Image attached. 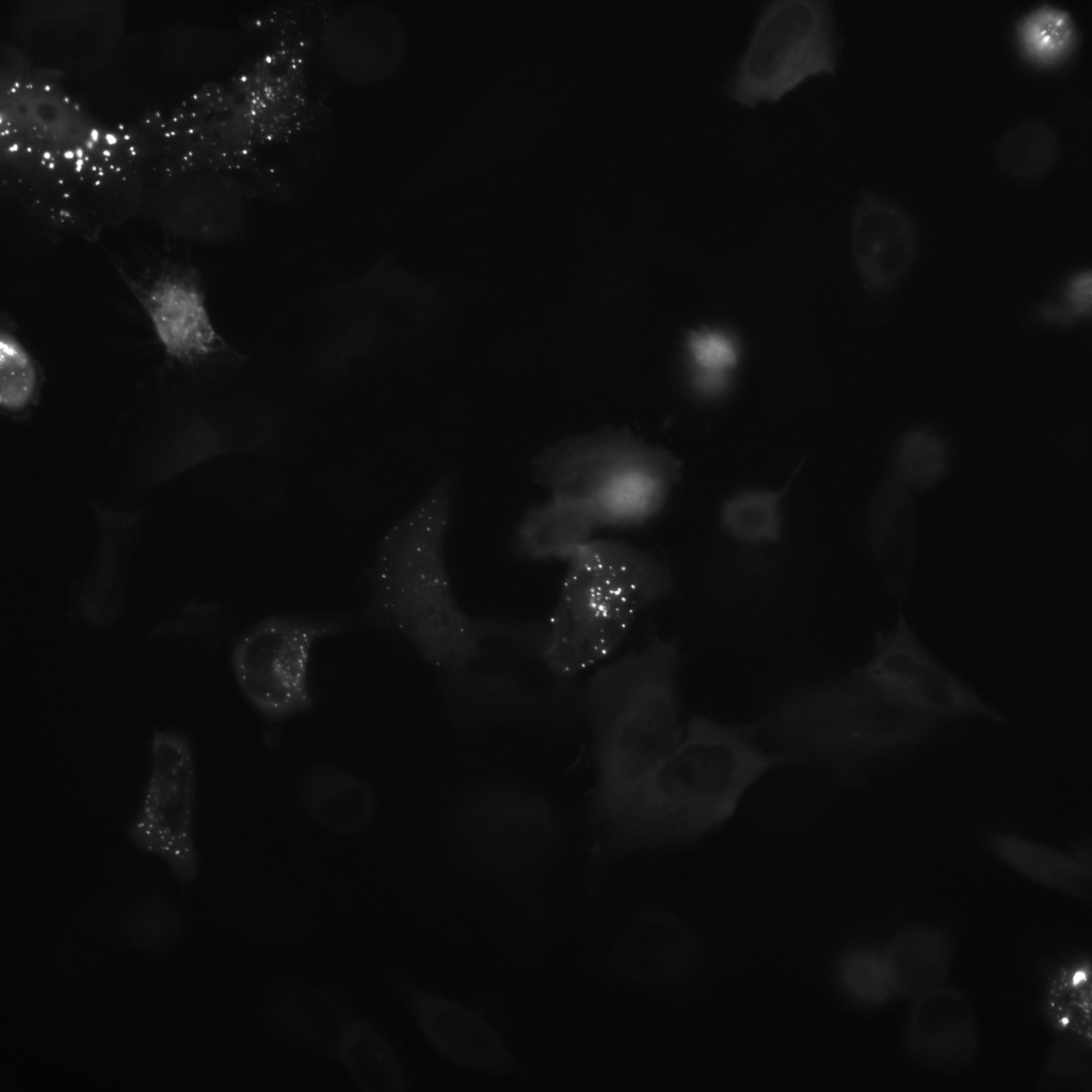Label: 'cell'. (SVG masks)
<instances>
[{
    "instance_id": "cell-1",
    "label": "cell",
    "mask_w": 1092,
    "mask_h": 1092,
    "mask_svg": "<svg viewBox=\"0 0 1092 1092\" xmlns=\"http://www.w3.org/2000/svg\"><path fill=\"white\" fill-rule=\"evenodd\" d=\"M758 723L734 725L696 714L591 849L583 894L597 899L627 855L681 846L719 829L766 772L784 764L765 748Z\"/></svg>"
},
{
    "instance_id": "cell-2",
    "label": "cell",
    "mask_w": 1092,
    "mask_h": 1092,
    "mask_svg": "<svg viewBox=\"0 0 1092 1092\" xmlns=\"http://www.w3.org/2000/svg\"><path fill=\"white\" fill-rule=\"evenodd\" d=\"M451 513V479L441 477L383 534L367 579L369 620L396 631L446 679L488 639L521 642L531 631V625L477 619L461 608L445 553Z\"/></svg>"
},
{
    "instance_id": "cell-3",
    "label": "cell",
    "mask_w": 1092,
    "mask_h": 1092,
    "mask_svg": "<svg viewBox=\"0 0 1092 1092\" xmlns=\"http://www.w3.org/2000/svg\"><path fill=\"white\" fill-rule=\"evenodd\" d=\"M680 662V641L652 633L584 689L596 760L591 817L603 832L684 735Z\"/></svg>"
},
{
    "instance_id": "cell-4",
    "label": "cell",
    "mask_w": 1092,
    "mask_h": 1092,
    "mask_svg": "<svg viewBox=\"0 0 1092 1092\" xmlns=\"http://www.w3.org/2000/svg\"><path fill=\"white\" fill-rule=\"evenodd\" d=\"M938 725L856 668L790 691L758 723L784 762L821 767L848 783L918 745Z\"/></svg>"
},
{
    "instance_id": "cell-5",
    "label": "cell",
    "mask_w": 1092,
    "mask_h": 1092,
    "mask_svg": "<svg viewBox=\"0 0 1092 1092\" xmlns=\"http://www.w3.org/2000/svg\"><path fill=\"white\" fill-rule=\"evenodd\" d=\"M566 562L537 655L572 684L612 655L638 615L671 595L675 580L660 559L624 542L594 539Z\"/></svg>"
},
{
    "instance_id": "cell-6",
    "label": "cell",
    "mask_w": 1092,
    "mask_h": 1092,
    "mask_svg": "<svg viewBox=\"0 0 1092 1092\" xmlns=\"http://www.w3.org/2000/svg\"><path fill=\"white\" fill-rule=\"evenodd\" d=\"M322 4L278 5L254 21L256 48L230 82L262 151L294 171L320 128L322 97L316 36Z\"/></svg>"
},
{
    "instance_id": "cell-7",
    "label": "cell",
    "mask_w": 1092,
    "mask_h": 1092,
    "mask_svg": "<svg viewBox=\"0 0 1092 1092\" xmlns=\"http://www.w3.org/2000/svg\"><path fill=\"white\" fill-rule=\"evenodd\" d=\"M454 825L463 868L503 904L534 921L545 919L547 870L561 838L549 801L516 785H483L464 798Z\"/></svg>"
},
{
    "instance_id": "cell-8",
    "label": "cell",
    "mask_w": 1092,
    "mask_h": 1092,
    "mask_svg": "<svg viewBox=\"0 0 1092 1092\" xmlns=\"http://www.w3.org/2000/svg\"><path fill=\"white\" fill-rule=\"evenodd\" d=\"M669 450L623 429L565 437L533 462L549 496L580 504L600 529H636L654 520L681 476Z\"/></svg>"
},
{
    "instance_id": "cell-9",
    "label": "cell",
    "mask_w": 1092,
    "mask_h": 1092,
    "mask_svg": "<svg viewBox=\"0 0 1092 1092\" xmlns=\"http://www.w3.org/2000/svg\"><path fill=\"white\" fill-rule=\"evenodd\" d=\"M839 36L829 0H770L759 10L725 95L753 109L815 76L834 75Z\"/></svg>"
},
{
    "instance_id": "cell-10",
    "label": "cell",
    "mask_w": 1092,
    "mask_h": 1092,
    "mask_svg": "<svg viewBox=\"0 0 1092 1092\" xmlns=\"http://www.w3.org/2000/svg\"><path fill=\"white\" fill-rule=\"evenodd\" d=\"M346 617L272 614L251 626L235 642L231 668L247 702L273 722L310 710L311 655L316 644L348 629Z\"/></svg>"
},
{
    "instance_id": "cell-11",
    "label": "cell",
    "mask_w": 1092,
    "mask_h": 1092,
    "mask_svg": "<svg viewBox=\"0 0 1092 1092\" xmlns=\"http://www.w3.org/2000/svg\"><path fill=\"white\" fill-rule=\"evenodd\" d=\"M194 806L195 772L189 740L179 732L157 730L143 800L127 836L142 851L163 858L181 886H188L197 872Z\"/></svg>"
},
{
    "instance_id": "cell-12",
    "label": "cell",
    "mask_w": 1092,
    "mask_h": 1092,
    "mask_svg": "<svg viewBox=\"0 0 1092 1092\" xmlns=\"http://www.w3.org/2000/svg\"><path fill=\"white\" fill-rule=\"evenodd\" d=\"M856 670L940 724L968 718L1011 722L921 644L902 612L889 630L876 633L870 657Z\"/></svg>"
},
{
    "instance_id": "cell-13",
    "label": "cell",
    "mask_w": 1092,
    "mask_h": 1092,
    "mask_svg": "<svg viewBox=\"0 0 1092 1092\" xmlns=\"http://www.w3.org/2000/svg\"><path fill=\"white\" fill-rule=\"evenodd\" d=\"M387 984L427 1042L450 1064L493 1076L526 1072L501 1030L481 1008L423 989L397 971L387 974Z\"/></svg>"
},
{
    "instance_id": "cell-14",
    "label": "cell",
    "mask_w": 1092,
    "mask_h": 1092,
    "mask_svg": "<svg viewBox=\"0 0 1092 1092\" xmlns=\"http://www.w3.org/2000/svg\"><path fill=\"white\" fill-rule=\"evenodd\" d=\"M447 680L448 696L461 721L560 724L574 712L573 685L550 672L485 668L472 660Z\"/></svg>"
},
{
    "instance_id": "cell-15",
    "label": "cell",
    "mask_w": 1092,
    "mask_h": 1092,
    "mask_svg": "<svg viewBox=\"0 0 1092 1092\" xmlns=\"http://www.w3.org/2000/svg\"><path fill=\"white\" fill-rule=\"evenodd\" d=\"M406 45L403 25L385 7L321 6L316 46L322 74L333 73L357 84L379 82L401 66Z\"/></svg>"
},
{
    "instance_id": "cell-16",
    "label": "cell",
    "mask_w": 1092,
    "mask_h": 1092,
    "mask_svg": "<svg viewBox=\"0 0 1092 1092\" xmlns=\"http://www.w3.org/2000/svg\"><path fill=\"white\" fill-rule=\"evenodd\" d=\"M695 932L663 906L639 905L616 933L604 959L614 981L660 990L680 982L700 959Z\"/></svg>"
},
{
    "instance_id": "cell-17",
    "label": "cell",
    "mask_w": 1092,
    "mask_h": 1092,
    "mask_svg": "<svg viewBox=\"0 0 1092 1092\" xmlns=\"http://www.w3.org/2000/svg\"><path fill=\"white\" fill-rule=\"evenodd\" d=\"M127 284L172 360L191 365L228 349L193 270L171 266L145 282L128 278Z\"/></svg>"
},
{
    "instance_id": "cell-18",
    "label": "cell",
    "mask_w": 1092,
    "mask_h": 1092,
    "mask_svg": "<svg viewBox=\"0 0 1092 1092\" xmlns=\"http://www.w3.org/2000/svg\"><path fill=\"white\" fill-rule=\"evenodd\" d=\"M850 245L864 288L882 296L893 292L911 270L918 251V231L899 203L862 190L852 209Z\"/></svg>"
},
{
    "instance_id": "cell-19",
    "label": "cell",
    "mask_w": 1092,
    "mask_h": 1092,
    "mask_svg": "<svg viewBox=\"0 0 1092 1092\" xmlns=\"http://www.w3.org/2000/svg\"><path fill=\"white\" fill-rule=\"evenodd\" d=\"M911 1000L902 1031L908 1058L933 1071L969 1067L979 1054L980 1031L967 994L944 983Z\"/></svg>"
},
{
    "instance_id": "cell-20",
    "label": "cell",
    "mask_w": 1092,
    "mask_h": 1092,
    "mask_svg": "<svg viewBox=\"0 0 1092 1092\" xmlns=\"http://www.w3.org/2000/svg\"><path fill=\"white\" fill-rule=\"evenodd\" d=\"M918 493L913 483L886 468L865 518L867 543L899 608L906 599L914 567Z\"/></svg>"
},
{
    "instance_id": "cell-21",
    "label": "cell",
    "mask_w": 1092,
    "mask_h": 1092,
    "mask_svg": "<svg viewBox=\"0 0 1092 1092\" xmlns=\"http://www.w3.org/2000/svg\"><path fill=\"white\" fill-rule=\"evenodd\" d=\"M263 1023L279 1039L336 1059L341 1037L357 1015L338 993L301 981L272 987L263 1003Z\"/></svg>"
},
{
    "instance_id": "cell-22",
    "label": "cell",
    "mask_w": 1092,
    "mask_h": 1092,
    "mask_svg": "<svg viewBox=\"0 0 1092 1092\" xmlns=\"http://www.w3.org/2000/svg\"><path fill=\"white\" fill-rule=\"evenodd\" d=\"M294 791L304 815L333 833L360 834L378 816L379 803L372 787L356 773L333 764L308 767L299 776Z\"/></svg>"
},
{
    "instance_id": "cell-23",
    "label": "cell",
    "mask_w": 1092,
    "mask_h": 1092,
    "mask_svg": "<svg viewBox=\"0 0 1092 1092\" xmlns=\"http://www.w3.org/2000/svg\"><path fill=\"white\" fill-rule=\"evenodd\" d=\"M981 841L992 855L1023 877L1066 896L1091 900L1090 844L1081 841L1065 852L1006 831L986 832Z\"/></svg>"
},
{
    "instance_id": "cell-24",
    "label": "cell",
    "mask_w": 1092,
    "mask_h": 1092,
    "mask_svg": "<svg viewBox=\"0 0 1092 1092\" xmlns=\"http://www.w3.org/2000/svg\"><path fill=\"white\" fill-rule=\"evenodd\" d=\"M954 952L952 935L940 926L914 924L899 930L881 953L892 993L913 999L946 983Z\"/></svg>"
},
{
    "instance_id": "cell-25",
    "label": "cell",
    "mask_w": 1092,
    "mask_h": 1092,
    "mask_svg": "<svg viewBox=\"0 0 1092 1092\" xmlns=\"http://www.w3.org/2000/svg\"><path fill=\"white\" fill-rule=\"evenodd\" d=\"M601 530L590 512L578 503L549 496L529 508L513 537L519 557L533 560H564L593 541Z\"/></svg>"
},
{
    "instance_id": "cell-26",
    "label": "cell",
    "mask_w": 1092,
    "mask_h": 1092,
    "mask_svg": "<svg viewBox=\"0 0 1092 1092\" xmlns=\"http://www.w3.org/2000/svg\"><path fill=\"white\" fill-rule=\"evenodd\" d=\"M336 1059L365 1092L407 1089V1078L396 1050L370 1021L356 1015L346 1028Z\"/></svg>"
},
{
    "instance_id": "cell-27",
    "label": "cell",
    "mask_w": 1092,
    "mask_h": 1092,
    "mask_svg": "<svg viewBox=\"0 0 1092 1092\" xmlns=\"http://www.w3.org/2000/svg\"><path fill=\"white\" fill-rule=\"evenodd\" d=\"M1013 36L1022 59L1041 69L1062 66L1073 58L1079 44L1073 15L1047 2L1024 12L1014 22Z\"/></svg>"
},
{
    "instance_id": "cell-28",
    "label": "cell",
    "mask_w": 1092,
    "mask_h": 1092,
    "mask_svg": "<svg viewBox=\"0 0 1092 1092\" xmlns=\"http://www.w3.org/2000/svg\"><path fill=\"white\" fill-rule=\"evenodd\" d=\"M1059 154L1056 127L1041 117H1027L998 138L994 159L999 171L1016 182H1033L1055 165Z\"/></svg>"
},
{
    "instance_id": "cell-29",
    "label": "cell",
    "mask_w": 1092,
    "mask_h": 1092,
    "mask_svg": "<svg viewBox=\"0 0 1092 1092\" xmlns=\"http://www.w3.org/2000/svg\"><path fill=\"white\" fill-rule=\"evenodd\" d=\"M792 478L781 487H749L727 497L719 511L723 531L733 540L751 546L778 541L784 529L785 497Z\"/></svg>"
},
{
    "instance_id": "cell-30",
    "label": "cell",
    "mask_w": 1092,
    "mask_h": 1092,
    "mask_svg": "<svg viewBox=\"0 0 1092 1092\" xmlns=\"http://www.w3.org/2000/svg\"><path fill=\"white\" fill-rule=\"evenodd\" d=\"M41 369L17 335L2 327L0 335V406L10 415L27 413L41 390Z\"/></svg>"
},
{
    "instance_id": "cell-31",
    "label": "cell",
    "mask_w": 1092,
    "mask_h": 1092,
    "mask_svg": "<svg viewBox=\"0 0 1092 1092\" xmlns=\"http://www.w3.org/2000/svg\"><path fill=\"white\" fill-rule=\"evenodd\" d=\"M686 344L696 386L708 392L721 388L738 362L735 340L719 330L697 328L688 334Z\"/></svg>"
},
{
    "instance_id": "cell-32",
    "label": "cell",
    "mask_w": 1092,
    "mask_h": 1092,
    "mask_svg": "<svg viewBox=\"0 0 1092 1092\" xmlns=\"http://www.w3.org/2000/svg\"><path fill=\"white\" fill-rule=\"evenodd\" d=\"M1041 1083L1049 1089H1083L1091 1083L1090 1032L1065 1030L1058 1040L1041 1074Z\"/></svg>"
},
{
    "instance_id": "cell-33",
    "label": "cell",
    "mask_w": 1092,
    "mask_h": 1092,
    "mask_svg": "<svg viewBox=\"0 0 1092 1092\" xmlns=\"http://www.w3.org/2000/svg\"><path fill=\"white\" fill-rule=\"evenodd\" d=\"M836 975L841 990L861 1003L879 1002L892 993L881 954L864 950L849 951L840 957Z\"/></svg>"
},
{
    "instance_id": "cell-34",
    "label": "cell",
    "mask_w": 1092,
    "mask_h": 1092,
    "mask_svg": "<svg viewBox=\"0 0 1092 1092\" xmlns=\"http://www.w3.org/2000/svg\"><path fill=\"white\" fill-rule=\"evenodd\" d=\"M1092 307L1090 270H1077L1061 284L1055 296L1035 310L1037 319L1048 326L1069 327L1089 318Z\"/></svg>"
}]
</instances>
